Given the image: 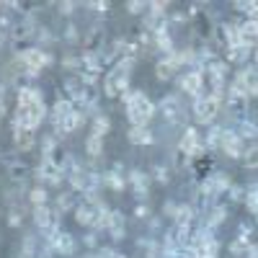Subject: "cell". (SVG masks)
<instances>
[{
	"instance_id": "11a10c76",
	"label": "cell",
	"mask_w": 258,
	"mask_h": 258,
	"mask_svg": "<svg viewBox=\"0 0 258 258\" xmlns=\"http://www.w3.org/2000/svg\"><path fill=\"white\" fill-rule=\"evenodd\" d=\"M116 258H126V255H124V253H119V255H116Z\"/></svg>"
},
{
	"instance_id": "f1b7e54d",
	"label": "cell",
	"mask_w": 258,
	"mask_h": 258,
	"mask_svg": "<svg viewBox=\"0 0 258 258\" xmlns=\"http://www.w3.org/2000/svg\"><path fill=\"white\" fill-rule=\"evenodd\" d=\"M240 163H243V168H250V170L258 168V142H253V145L245 147V153H243Z\"/></svg>"
},
{
	"instance_id": "9a60e30c",
	"label": "cell",
	"mask_w": 258,
	"mask_h": 258,
	"mask_svg": "<svg viewBox=\"0 0 258 258\" xmlns=\"http://www.w3.org/2000/svg\"><path fill=\"white\" fill-rule=\"evenodd\" d=\"M126 183H132V188H135V197L137 199H145L147 194H150V183H153V178H150L145 170H140V168H132L129 170V178H126Z\"/></svg>"
},
{
	"instance_id": "f546056e",
	"label": "cell",
	"mask_w": 258,
	"mask_h": 258,
	"mask_svg": "<svg viewBox=\"0 0 258 258\" xmlns=\"http://www.w3.org/2000/svg\"><path fill=\"white\" fill-rule=\"evenodd\" d=\"M85 153H88V158H98L103 153V137L88 135V140H85Z\"/></svg>"
},
{
	"instance_id": "d6a6232c",
	"label": "cell",
	"mask_w": 258,
	"mask_h": 258,
	"mask_svg": "<svg viewBox=\"0 0 258 258\" xmlns=\"http://www.w3.org/2000/svg\"><path fill=\"white\" fill-rule=\"evenodd\" d=\"M70 209H75V194L64 191L57 197V212H70Z\"/></svg>"
},
{
	"instance_id": "e0dca14e",
	"label": "cell",
	"mask_w": 258,
	"mask_h": 258,
	"mask_svg": "<svg viewBox=\"0 0 258 258\" xmlns=\"http://www.w3.org/2000/svg\"><path fill=\"white\" fill-rule=\"evenodd\" d=\"M11 135H13V145H16L18 153H29V150L36 147V132H31V129L11 126Z\"/></svg>"
},
{
	"instance_id": "7c38bea8",
	"label": "cell",
	"mask_w": 258,
	"mask_h": 258,
	"mask_svg": "<svg viewBox=\"0 0 258 258\" xmlns=\"http://www.w3.org/2000/svg\"><path fill=\"white\" fill-rule=\"evenodd\" d=\"M31 217H34V225L44 232L49 227H59V212L52 209L49 204L47 207H31Z\"/></svg>"
},
{
	"instance_id": "f907efd6",
	"label": "cell",
	"mask_w": 258,
	"mask_h": 258,
	"mask_svg": "<svg viewBox=\"0 0 258 258\" xmlns=\"http://www.w3.org/2000/svg\"><path fill=\"white\" fill-rule=\"evenodd\" d=\"M6 96H8V85L0 83V103H6Z\"/></svg>"
},
{
	"instance_id": "d4e9b609",
	"label": "cell",
	"mask_w": 258,
	"mask_h": 258,
	"mask_svg": "<svg viewBox=\"0 0 258 258\" xmlns=\"http://www.w3.org/2000/svg\"><path fill=\"white\" fill-rule=\"evenodd\" d=\"M250 57H253V49L240 44V47H230V49H227L225 62H227V64H245Z\"/></svg>"
},
{
	"instance_id": "ba28073f",
	"label": "cell",
	"mask_w": 258,
	"mask_h": 258,
	"mask_svg": "<svg viewBox=\"0 0 258 258\" xmlns=\"http://www.w3.org/2000/svg\"><path fill=\"white\" fill-rule=\"evenodd\" d=\"M191 243V227H178V225H170V230L165 232V250H186Z\"/></svg>"
},
{
	"instance_id": "ab89813d",
	"label": "cell",
	"mask_w": 258,
	"mask_h": 258,
	"mask_svg": "<svg viewBox=\"0 0 258 258\" xmlns=\"http://www.w3.org/2000/svg\"><path fill=\"white\" fill-rule=\"evenodd\" d=\"M21 222H24V214L18 209H11L8 212V227H21Z\"/></svg>"
},
{
	"instance_id": "277c9868",
	"label": "cell",
	"mask_w": 258,
	"mask_h": 258,
	"mask_svg": "<svg viewBox=\"0 0 258 258\" xmlns=\"http://www.w3.org/2000/svg\"><path fill=\"white\" fill-rule=\"evenodd\" d=\"M106 204H91V202H80L75 207V222L88 227V230H98L101 222V214H103Z\"/></svg>"
},
{
	"instance_id": "681fc988",
	"label": "cell",
	"mask_w": 258,
	"mask_h": 258,
	"mask_svg": "<svg viewBox=\"0 0 258 258\" xmlns=\"http://www.w3.org/2000/svg\"><path fill=\"white\" fill-rule=\"evenodd\" d=\"M57 8H59V11H62V13H64V16H70V13H73V11H75V3H59V6H57Z\"/></svg>"
},
{
	"instance_id": "60d3db41",
	"label": "cell",
	"mask_w": 258,
	"mask_h": 258,
	"mask_svg": "<svg viewBox=\"0 0 258 258\" xmlns=\"http://www.w3.org/2000/svg\"><path fill=\"white\" fill-rule=\"evenodd\" d=\"M36 36H39L41 44H54V41H57V39H54V34H52L49 29H39V31H36Z\"/></svg>"
},
{
	"instance_id": "ffe728a7",
	"label": "cell",
	"mask_w": 258,
	"mask_h": 258,
	"mask_svg": "<svg viewBox=\"0 0 258 258\" xmlns=\"http://www.w3.org/2000/svg\"><path fill=\"white\" fill-rule=\"evenodd\" d=\"M101 183H106V186H109L111 191H116V194H119V191H124V186H126V178L121 176V165L116 163L111 170H106V173L101 176Z\"/></svg>"
},
{
	"instance_id": "4dcf8cb0",
	"label": "cell",
	"mask_w": 258,
	"mask_h": 258,
	"mask_svg": "<svg viewBox=\"0 0 258 258\" xmlns=\"http://www.w3.org/2000/svg\"><path fill=\"white\" fill-rule=\"evenodd\" d=\"M29 202H31V207H47V202H49V194H47V188L34 186V188L29 191Z\"/></svg>"
},
{
	"instance_id": "f5cc1de1",
	"label": "cell",
	"mask_w": 258,
	"mask_h": 258,
	"mask_svg": "<svg viewBox=\"0 0 258 258\" xmlns=\"http://www.w3.org/2000/svg\"><path fill=\"white\" fill-rule=\"evenodd\" d=\"M253 59H255V68H258V44L253 47Z\"/></svg>"
},
{
	"instance_id": "6da1fadb",
	"label": "cell",
	"mask_w": 258,
	"mask_h": 258,
	"mask_svg": "<svg viewBox=\"0 0 258 258\" xmlns=\"http://www.w3.org/2000/svg\"><path fill=\"white\" fill-rule=\"evenodd\" d=\"M121 101H124L126 119L132 121V126H150V121H153L155 114H158V106L142 91H126L121 96Z\"/></svg>"
},
{
	"instance_id": "52a82bcc",
	"label": "cell",
	"mask_w": 258,
	"mask_h": 258,
	"mask_svg": "<svg viewBox=\"0 0 258 258\" xmlns=\"http://www.w3.org/2000/svg\"><path fill=\"white\" fill-rule=\"evenodd\" d=\"M36 31H39L36 18H34V16H21V18H16V24H13V29H11V41H13V44L29 41V39H34Z\"/></svg>"
},
{
	"instance_id": "e575fe53",
	"label": "cell",
	"mask_w": 258,
	"mask_h": 258,
	"mask_svg": "<svg viewBox=\"0 0 258 258\" xmlns=\"http://www.w3.org/2000/svg\"><path fill=\"white\" fill-rule=\"evenodd\" d=\"M153 181L160 183V186L170 183V170H168L163 163H155V165H153Z\"/></svg>"
},
{
	"instance_id": "8992f818",
	"label": "cell",
	"mask_w": 258,
	"mask_h": 258,
	"mask_svg": "<svg viewBox=\"0 0 258 258\" xmlns=\"http://www.w3.org/2000/svg\"><path fill=\"white\" fill-rule=\"evenodd\" d=\"M178 85H181V91L188 93L194 101H197L199 96H207V70H191V73H186L178 80Z\"/></svg>"
},
{
	"instance_id": "484cf974",
	"label": "cell",
	"mask_w": 258,
	"mask_h": 258,
	"mask_svg": "<svg viewBox=\"0 0 258 258\" xmlns=\"http://www.w3.org/2000/svg\"><path fill=\"white\" fill-rule=\"evenodd\" d=\"M176 75H178V70L173 68V62H170L168 57L158 59V64H155V78H158L160 83H168V80H173Z\"/></svg>"
},
{
	"instance_id": "ac0fdd59",
	"label": "cell",
	"mask_w": 258,
	"mask_h": 258,
	"mask_svg": "<svg viewBox=\"0 0 258 258\" xmlns=\"http://www.w3.org/2000/svg\"><path fill=\"white\" fill-rule=\"evenodd\" d=\"M47 245H52V250H54L57 255H73L75 248H78V240L73 238L70 232H64V230H62L57 238H54L52 243H47Z\"/></svg>"
},
{
	"instance_id": "d590c367",
	"label": "cell",
	"mask_w": 258,
	"mask_h": 258,
	"mask_svg": "<svg viewBox=\"0 0 258 258\" xmlns=\"http://www.w3.org/2000/svg\"><path fill=\"white\" fill-rule=\"evenodd\" d=\"M245 209L258 217V186H250L245 194Z\"/></svg>"
},
{
	"instance_id": "2e32d148",
	"label": "cell",
	"mask_w": 258,
	"mask_h": 258,
	"mask_svg": "<svg viewBox=\"0 0 258 258\" xmlns=\"http://www.w3.org/2000/svg\"><path fill=\"white\" fill-rule=\"evenodd\" d=\"M85 119H88V116H85L83 111H78V109H75V111H73L68 119H64L62 124H57V126H54V137H68V135H75L78 129L85 124Z\"/></svg>"
},
{
	"instance_id": "836d02e7",
	"label": "cell",
	"mask_w": 258,
	"mask_h": 258,
	"mask_svg": "<svg viewBox=\"0 0 258 258\" xmlns=\"http://www.w3.org/2000/svg\"><path fill=\"white\" fill-rule=\"evenodd\" d=\"M59 147V137L54 135H47L44 140H41V158H52V153Z\"/></svg>"
},
{
	"instance_id": "bcb514c9",
	"label": "cell",
	"mask_w": 258,
	"mask_h": 258,
	"mask_svg": "<svg viewBox=\"0 0 258 258\" xmlns=\"http://www.w3.org/2000/svg\"><path fill=\"white\" fill-rule=\"evenodd\" d=\"M109 235H111V240H114V243H119V240H124L126 230H124V227H114V230H109Z\"/></svg>"
},
{
	"instance_id": "30bf717a",
	"label": "cell",
	"mask_w": 258,
	"mask_h": 258,
	"mask_svg": "<svg viewBox=\"0 0 258 258\" xmlns=\"http://www.w3.org/2000/svg\"><path fill=\"white\" fill-rule=\"evenodd\" d=\"M36 176L44 181L47 186H62L64 178H68V173H64V170L57 163H52V160H41L39 168H36Z\"/></svg>"
},
{
	"instance_id": "9c48e42d",
	"label": "cell",
	"mask_w": 258,
	"mask_h": 258,
	"mask_svg": "<svg viewBox=\"0 0 258 258\" xmlns=\"http://www.w3.org/2000/svg\"><path fill=\"white\" fill-rule=\"evenodd\" d=\"M158 111L163 114V119H165L168 124H181V121L186 119V111H183L178 96H165V98L160 101V106H158Z\"/></svg>"
},
{
	"instance_id": "3957f363",
	"label": "cell",
	"mask_w": 258,
	"mask_h": 258,
	"mask_svg": "<svg viewBox=\"0 0 258 258\" xmlns=\"http://www.w3.org/2000/svg\"><path fill=\"white\" fill-rule=\"evenodd\" d=\"M220 109H222V101L207 93V96H199L197 101H194L191 114H194V119H197L199 124H212L214 119L220 116Z\"/></svg>"
},
{
	"instance_id": "603a6c76",
	"label": "cell",
	"mask_w": 258,
	"mask_h": 258,
	"mask_svg": "<svg viewBox=\"0 0 258 258\" xmlns=\"http://www.w3.org/2000/svg\"><path fill=\"white\" fill-rule=\"evenodd\" d=\"M225 101H227V109H230L235 116H238V114H240V119L245 116V111H248V101H250V98H245V96H240L235 88H230V93H227Z\"/></svg>"
},
{
	"instance_id": "7402d4cb",
	"label": "cell",
	"mask_w": 258,
	"mask_h": 258,
	"mask_svg": "<svg viewBox=\"0 0 258 258\" xmlns=\"http://www.w3.org/2000/svg\"><path fill=\"white\" fill-rule=\"evenodd\" d=\"M235 132H238V137H240L243 142H253V140H258V121L243 116V119H238V126H235Z\"/></svg>"
},
{
	"instance_id": "74e56055",
	"label": "cell",
	"mask_w": 258,
	"mask_h": 258,
	"mask_svg": "<svg viewBox=\"0 0 258 258\" xmlns=\"http://www.w3.org/2000/svg\"><path fill=\"white\" fill-rule=\"evenodd\" d=\"M64 41H70V44H78V41H83L80 31L75 29V24H68V29H64Z\"/></svg>"
},
{
	"instance_id": "d6986e66",
	"label": "cell",
	"mask_w": 258,
	"mask_h": 258,
	"mask_svg": "<svg viewBox=\"0 0 258 258\" xmlns=\"http://www.w3.org/2000/svg\"><path fill=\"white\" fill-rule=\"evenodd\" d=\"M75 111V106L68 101V98H57L54 101V106H52V109H49V121H52V126H57V124H62L64 119H68L70 114Z\"/></svg>"
},
{
	"instance_id": "ee69618b",
	"label": "cell",
	"mask_w": 258,
	"mask_h": 258,
	"mask_svg": "<svg viewBox=\"0 0 258 258\" xmlns=\"http://www.w3.org/2000/svg\"><path fill=\"white\" fill-rule=\"evenodd\" d=\"M126 11L132 13V16H140L147 11V3H126Z\"/></svg>"
},
{
	"instance_id": "5b68a950",
	"label": "cell",
	"mask_w": 258,
	"mask_h": 258,
	"mask_svg": "<svg viewBox=\"0 0 258 258\" xmlns=\"http://www.w3.org/2000/svg\"><path fill=\"white\" fill-rule=\"evenodd\" d=\"M178 150H181L188 160L199 158V155L204 153V140L199 137V129H197V126H186V129H183V135H181V140H178Z\"/></svg>"
},
{
	"instance_id": "7bdbcfd3",
	"label": "cell",
	"mask_w": 258,
	"mask_h": 258,
	"mask_svg": "<svg viewBox=\"0 0 258 258\" xmlns=\"http://www.w3.org/2000/svg\"><path fill=\"white\" fill-rule=\"evenodd\" d=\"M83 243H85V248H96V250L101 248V245H98V235H96V232H88V235L83 238Z\"/></svg>"
},
{
	"instance_id": "f35d334b",
	"label": "cell",
	"mask_w": 258,
	"mask_h": 258,
	"mask_svg": "<svg viewBox=\"0 0 258 258\" xmlns=\"http://www.w3.org/2000/svg\"><path fill=\"white\" fill-rule=\"evenodd\" d=\"M227 197H230L232 202H240V199L245 202V191H243V188H240L238 183H232V186L227 188Z\"/></svg>"
},
{
	"instance_id": "db71d44e",
	"label": "cell",
	"mask_w": 258,
	"mask_h": 258,
	"mask_svg": "<svg viewBox=\"0 0 258 258\" xmlns=\"http://www.w3.org/2000/svg\"><path fill=\"white\" fill-rule=\"evenodd\" d=\"M80 258H96V253H85V255H80Z\"/></svg>"
},
{
	"instance_id": "4fadbf2b",
	"label": "cell",
	"mask_w": 258,
	"mask_h": 258,
	"mask_svg": "<svg viewBox=\"0 0 258 258\" xmlns=\"http://www.w3.org/2000/svg\"><path fill=\"white\" fill-rule=\"evenodd\" d=\"M245 147H248V145L238 137V132H235V129H225V135H222V153H225L227 158L240 160L243 153H245Z\"/></svg>"
},
{
	"instance_id": "f6af8a7d",
	"label": "cell",
	"mask_w": 258,
	"mask_h": 258,
	"mask_svg": "<svg viewBox=\"0 0 258 258\" xmlns=\"http://www.w3.org/2000/svg\"><path fill=\"white\" fill-rule=\"evenodd\" d=\"M135 217H137V220H147V217H150V207H147V204H137V207H135Z\"/></svg>"
},
{
	"instance_id": "cb8c5ba5",
	"label": "cell",
	"mask_w": 258,
	"mask_h": 258,
	"mask_svg": "<svg viewBox=\"0 0 258 258\" xmlns=\"http://www.w3.org/2000/svg\"><path fill=\"white\" fill-rule=\"evenodd\" d=\"M194 217H197V212H194L191 204H178L170 220H173V225H178V227H191L194 225Z\"/></svg>"
},
{
	"instance_id": "8d00e7d4",
	"label": "cell",
	"mask_w": 258,
	"mask_h": 258,
	"mask_svg": "<svg viewBox=\"0 0 258 258\" xmlns=\"http://www.w3.org/2000/svg\"><path fill=\"white\" fill-rule=\"evenodd\" d=\"M62 68L70 70V73L75 70V75H78L80 68H83V57H78V54H64V57H62Z\"/></svg>"
},
{
	"instance_id": "44dd1931",
	"label": "cell",
	"mask_w": 258,
	"mask_h": 258,
	"mask_svg": "<svg viewBox=\"0 0 258 258\" xmlns=\"http://www.w3.org/2000/svg\"><path fill=\"white\" fill-rule=\"evenodd\" d=\"M126 137H129V142H132V145H142V147L155 145V132L150 126H132Z\"/></svg>"
},
{
	"instance_id": "7a4b0ae2",
	"label": "cell",
	"mask_w": 258,
	"mask_h": 258,
	"mask_svg": "<svg viewBox=\"0 0 258 258\" xmlns=\"http://www.w3.org/2000/svg\"><path fill=\"white\" fill-rule=\"evenodd\" d=\"M16 57L21 59V64H24L26 75H34V78H36L41 70H44V68L54 64V54L47 52L44 47H29V49H21Z\"/></svg>"
},
{
	"instance_id": "7dc6e473",
	"label": "cell",
	"mask_w": 258,
	"mask_h": 258,
	"mask_svg": "<svg viewBox=\"0 0 258 258\" xmlns=\"http://www.w3.org/2000/svg\"><path fill=\"white\" fill-rule=\"evenodd\" d=\"M91 11H98V13H106V11H111V3H88Z\"/></svg>"
},
{
	"instance_id": "83f0119b",
	"label": "cell",
	"mask_w": 258,
	"mask_h": 258,
	"mask_svg": "<svg viewBox=\"0 0 258 258\" xmlns=\"http://www.w3.org/2000/svg\"><path fill=\"white\" fill-rule=\"evenodd\" d=\"M109 132H111V119L106 116V114H98V116L91 119V135H96V137H106Z\"/></svg>"
},
{
	"instance_id": "816d5d0a",
	"label": "cell",
	"mask_w": 258,
	"mask_h": 258,
	"mask_svg": "<svg viewBox=\"0 0 258 258\" xmlns=\"http://www.w3.org/2000/svg\"><path fill=\"white\" fill-rule=\"evenodd\" d=\"M6 114H8V103H0V121L6 119Z\"/></svg>"
},
{
	"instance_id": "b9f144b4",
	"label": "cell",
	"mask_w": 258,
	"mask_h": 258,
	"mask_svg": "<svg viewBox=\"0 0 258 258\" xmlns=\"http://www.w3.org/2000/svg\"><path fill=\"white\" fill-rule=\"evenodd\" d=\"M96 253V258H116L119 255V250H114V248H109V245H101L98 250H93Z\"/></svg>"
},
{
	"instance_id": "5bb4252c",
	"label": "cell",
	"mask_w": 258,
	"mask_h": 258,
	"mask_svg": "<svg viewBox=\"0 0 258 258\" xmlns=\"http://www.w3.org/2000/svg\"><path fill=\"white\" fill-rule=\"evenodd\" d=\"M83 44H85V52H103V47L109 44V41H106V29L101 24L91 26L88 34L83 36Z\"/></svg>"
},
{
	"instance_id": "1f68e13d",
	"label": "cell",
	"mask_w": 258,
	"mask_h": 258,
	"mask_svg": "<svg viewBox=\"0 0 258 258\" xmlns=\"http://www.w3.org/2000/svg\"><path fill=\"white\" fill-rule=\"evenodd\" d=\"M222 135H225V126H212L209 135L204 137L207 147H222Z\"/></svg>"
},
{
	"instance_id": "c3c4849f",
	"label": "cell",
	"mask_w": 258,
	"mask_h": 258,
	"mask_svg": "<svg viewBox=\"0 0 258 258\" xmlns=\"http://www.w3.org/2000/svg\"><path fill=\"white\" fill-rule=\"evenodd\" d=\"M176 207H178V204H176L173 199H168V202H165V207H163V212L168 214V217H173V212H176Z\"/></svg>"
},
{
	"instance_id": "8fae6325",
	"label": "cell",
	"mask_w": 258,
	"mask_h": 258,
	"mask_svg": "<svg viewBox=\"0 0 258 258\" xmlns=\"http://www.w3.org/2000/svg\"><path fill=\"white\" fill-rule=\"evenodd\" d=\"M3 163H6V168H8V176H11L13 183L24 186V183L29 181L31 165H29L26 160H18V158H13V155H3Z\"/></svg>"
},
{
	"instance_id": "4316f807",
	"label": "cell",
	"mask_w": 258,
	"mask_h": 258,
	"mask_svg": "<svg viewBox=\"0 0 258 258\" xmlns=\"http://www.w3.org/2000/svg\"><path fill=\"white\" fill-rule=\"evenodd\" d=\"M225 220H227V209H225L222 204H214V207L209 209V217H207V225H204V227L214 232V230H217Z\"/></svg>"
}]
</instances>
